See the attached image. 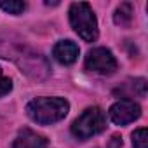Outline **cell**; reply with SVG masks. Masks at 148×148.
<instances>
[{
	"label": "cell",
	"instance_id": "1",
	"mask_svg": "<svg viewBox=\"0 0 148 148\" xmlns=\"http://www.w3.org/2000/svg\"><path fill=\"white\" fill-rule=\"evenodd\" d=\"M0 58L16 61L21 71H25L30 79H35V80L45 79L51 71L42 54L33 52L30 47H26L19 40H12V37L0 35Z\"/></svg>",
	"mask_w": 148,
	"mask_h": 148
},
{
	"label": "cell",
	"instance_id": "2",
	"mask_svg": "<svg viewBox=\"0 0 148 148\" xmlns=\"http://www.w3.org/2000/svg\"><path fill=\"white\" fill-rule=\"evenodd\" d=\"M70 105L63 98H35L26 105L28 117L42 125L56 124L68 115Z\"/></svg>",
	"mask_w": 148,
	"mask_h": 148
},
{
	"label": "cell",
	"instance_id": "3",
	"mask_svg": "<svg viewBox=\"0 0 148 148\" xmlns=\"http://www.w3.org/2000/svg\"><path fill=\"white\" fill-rule=\"evenodd\" d=\"M70 25L75 30V33L86 40L94 42L98 38V21L94 16L92 7L87 2H73L70 5Z\"/></svg>",
	"mask_w": 148,
	"mask_h": 148
},
{
	"label": "cell",
	"instance_id": "4",
	"mask_svg": "<svg viewBox=\"0 0 148 148\" xmlns=\"http://www.w3.org/2000/svg\"><path fill=\"white\" fill-rule=\"evenodd\" d=\"M106 127V115L101 108L91 106L84 110L71 124V134L80 141H86L99 132H103Z\"/></svg>",
	"mask_w": 148,
	"mask_h": 148
},
{
	"label": "cell",
	"instance_id": "5",
	"mask_svg": "<svg viewBox=\"0 0 148 148\" xmlns=\"http://www.w3.org/2000/svg\"><path fill=\"white\" fill-rule=\"evenodd\" d=\"M84 66L87 71L99 73V75H112L117 70V59L106 47H94L87 52Z\"/></svg>",
	"mask_w": 148,
	"mask_h": 148
},
{
	"label": "cell",
	"instance_id": "6",
	"mask_svg": "<svg viewBox=\"0 0 148 148\" xmlns=\"http://www.w3.org/2000/svg\"><path fill=\"white\" fill-rule=\"evenodd\" d=\"M110 119L117 125H127L141 117V106L132 99H120L110 106Z\"/></svg>",
	"mask_w": 148,
	"mask_h": 148
},
{
	"label": "cell",
	"instance_id": "7",
	"mask_svg": "<svg viewBox=\"0 0 148 148\" xmlns=\"http://www.w3.org/2000/svg\"><path fill=\"white\" fill-rule=\"evenodd\" d=\"M47 146H49L47 138L28 127L21 129L11 145V148H47Z\"/></svg>",
	"mask_w": 148,
	"mask_h": 148
},
{
	"label": "cell",
	"instance_id": "8",
	"mask_svg": "<svg viewBox=\"0 0 148 148\" xmlns=\"http://www.w3.org/2000/svg\"><path fill=\"white\" fill-rule=\"evenodd\" d=\"M52 56L61 64H73L79 58V45L71 40H61L54 45Z\"/></svg>",
	"mask_w": 148,
	"mask_h": 148
},
{
	"label": "cell",
	"instance_id": "9",
	"mask_svg": "<svg viewBox=\"0 0 148 148\" xmlns=\"http://www.w3.org/2000/svg\"><path fill=\"white\" fill-rule=\"evenodd\" d=\"M132 14H134L132 4L124 2V4H120V5L117 7V11H115V14H113V21H115V25H119V26H129L131 21H132Z\"/></svg>",
	"mask_w": 148,
	"mask_h": 148
},
{
	"label": "cell",
	"instance_id": "10",
	"mask_svg": "<svg viewBox=\"0 0 148 148\" xmlns=\"http://www.w3.org/2000/svg\"><path fill=\"white\" fill-rule=\"evenodd\" d=\"M0 9L2 11H5V12H9V14H14V16H18V14H21L25 9H26V4L25 2H19V0H9V2H0Z\"/></svg>",
	"mask_w": 148,
	"mask_h": 148
},
{
	"label": "cell",
	"instance_id": "11",
	"mask_svg": "<svg viewBox=\"0 0 148 148\" xmlns=\"http://www.w3.org/2000/svg\"><path fill=\"white\" fill-rule=\"evenodd\" d=\"M132 146L134 148H148V131L139 127L132 132Z\"/></svg>",
	"mask_w": 148,
	"mask_h": 148
},
{
	"label": "cell",
	"instance_id": "12",
	"mask_svg": "<svg viewBox=\"0 0 148 148\" xmlns=\"http://www.w3.org/2000/svg\"><path fill=\"white\" fill-rule=\"evenodd\" d=\"M11 91H12V82H11L9 77L4 75L2 68H0V98L5 96V94H9Z\"/></svg>",
	"mask_w": 148,
	"mask_h": 148
},
{
	"label": "cell",
	"instance_id": "13",
	"mask_svg": "<svg viewBox=\"0 0 148 148\" xmlns=\"http://www.w3.org/2000/svg\"><path fill=\"white\" fill-rule=\"evenodd\" d=\"M106 148H122V138L119 134H113L108 143H106Z\"/></svg>",
	"mask_w": 148,
	"mask_h": 148
}]
</instances>
